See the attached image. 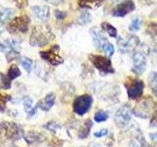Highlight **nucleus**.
Masks as SVG:
<instances>
[{
	"label": "nucleus",
	"mask_w": 157,
	"mask_h": 147,
	"mask_svg": "<svg viewBox=\"0 0 157 147\" xmlns=\"http://www.w3.org/2000/svg\"><path fill=\"white\" fill-rule=\"evenodd\" d=\"M92 97L88 94H83L77 97L73 103V110L78 116L85 115L90 109L92 104Z\"/></svg>",
	"instance_id": "nucleus-2"
},
{
	"label": "nucleus",
	"mask_w": 157,
	"mask_h": 147,
	"mask_svg": "<svg viewBox=\"0 0 157 147\" xmlns=\"http://www.w3.org/2000/svg\"><path fill=\"white\" fill-rule=\"evenodd\" d=\"M103 50H104V52L107 54V56H112L113 54H114L115 49H114V46H113L112 44L108 41L104 45V47H103Z\"/></svg>",
	"instance_id": "nucleus-30"
},
{
	"label": "nucleus",
	"mask_w": 157,
	"mask_h": 147,
	"mask_svg": "<svg viewBox=\"0 0 157 147\" xmlns=\"http://www.w3.org/2000/svg\"><path fill=\"white\" fill-rule=\"evenodd\" d=\"M29 18L27 15H22L14 18L13 20L9 22L8 24V31L11 33H17V32H27L29 29Z\"/></svg>",
	"instance_id": "nucleus-3"
},
{
	"label": "nucleus",
	"mask_w": 157,
	"mask_h": 147,
	"mask_svg": "<svg viewBox=\"0 0 157 147\" xmlns=\"http://www.w3.org/2000/svg\"><path fill=\"white\" fill-rule=\"evenodd\" d=\"M40 137H41V134L36 132V130H31L25 134V139H26V141L29 144H32L33 142L39 141L40 140Z\"/></svg>",
	"instance_id": "nucleus-17"
},
{
	"label": "nucleus",
	"mask_w": 157,
	"mask_h": 147,
	"mask_svg": "<svg viewBox=\"0 0 157 147\" xmlns=\"http://www.w3.org/2000/svg\"><path fill=\"white\" fill-rule=\"evenodd\" d=\"M44 127H46L47 130H49L52 131V132H56L58 129H60V126H59L57 123L51 122V123H48L47 125L44 126Z\"/></svg>",
	"instance_id": "nucleus-32"
},
{
	"label": "nucleus",
	"mask_w": 157,
	"mask_h": 147,
	"mask_svg": "<svg viewBox=\"0 0 157 147\" xmlns=\"http://www.w3.org/2000/svg\"><path fill=\"white\" fill-rule=\"evenodd\" d=\"M130 147H141V145L137 140H132L130 143Z\"/></svg>",
	"instance_id": "nucleus-39"
},
{
	"label": "nucleus",
	"mask_w": 157,
	"mask_h": 147,
	"mask_svg": "<svg viewBox=\"0 0 157 147\" xmlns=\"http://www.w3.org/2000/svg\"><path fill=\"white\" fill-rule=\"evenodd\" d=\"M149 137L152 142H154L155 144H157V131L154 132V134H149Z\"/></svg>",
	"instance_id": "nucleus-38"
},
{
	"label": "nucleus",
	"mask_w": 157,
	"mask_h": 147,
	"mask_svg": "<svg viewBox=\"0 0 157 147\" xmlns=\"http://www.w3.org/2000/svg\"><path fill=\"white\" fill-rule=\"evenodd\" d=\"M66 16H67V15H66V12L60 11V10H56V11H55V17H56L58 20H63Z\"/></svg>",
	"instance_id": "nucleus-37"
},
{
	"label": "nucleus",
	"mask_w": 157,
	"mask_h": 147,
	"mask_svg": "<svg viewBox=\"0 0 157 147\" xmlns=\"http://www.w3.org/2000/svg\"><path fill=\"white\" fill-rule=\"evenodd\" d=\"M13 1L16 3L17 7L19 9H24L28 6L29 4V0H13Z\"/></svg>",
	"instance_id": "nucleus-34"
},
{
	"label": "nucleus",
	"mask_w": 157,
	"mask_h": 147,
	"mask_svg": "<svg viewBox=\"0 0 157 147\" xmlns=\"http://www.w3.org/2000/svg\"><path fill=\"white\" fill-rule=\"evenodd\" d=\"M146 68V59L141 53H136L132 56V70L136 75H140Z\"/></svg>",
	"instance_id": "nucleus-10"
},
{
	"label": "nucleus",
	"mask_w": 157,
	"mask_h": 147,
	"mask_svg": "<svg viewBox=\"0 0 157 147\" xmlns=\"http://www.w3.org/2000/svg\"><path fill=\"white\" fill-rule=\"evenodd\" d=\"M54 38V34L47 26H36L33 28L29 37V44L32 46H45Z\"/></svg>",
	"instance_id": "nucleus-1"
},
{
	"label": "nucleus",
	"mask_w": 157,
	"mask_h": 147,
	"mask_svg": "<svg viewBox=\"0 0 157 147\" xmlns=\"http://www.w3.org/2000/svg\"><path fill=\"white\" fill-rule=\"evenodd\" d=\"M140 26H141V20L140 18H135V19H132V21L129 27V29L131 32L139 31L140 28Z\"/></svg>",
	"instance_id": "nucleus-25"
},
{
	"label": "nucleus",
	"mask_w": 157,
	"mask_h": 147,
	"mask_svg": "<svg viewBox=\"0 0 157 147\" xmlns=\"http://www.w3.org/2000/svg\"><path fill=\"white\" fill-rule=\"evenodd\" d=\"M7 76L9 77L10 80L13 81V80H15V78H17L21 76V71H20V69L18 68L17 65H11L9 68V70H8Z\"/></svg>",
	"instance_id": "nucleus-20"
},
{
	"label": "nucleus",
	"mask_w": 157,
	"mask_h": 147,
	"mask_svg": "<svg viewBox=\"0 0 157 147\" xmlns=\"http://www.w3.org/2000/svg\"><path fill=\"white\" fill-rule=\"evenodd\" d=\"M135 10V4L132 0H126L113 10L112 15L115 17H124L128 13Z\"/></svg>",
	"instance_id": "nucleus-12"
},
{
	"label": "nucleus",
	"mask_w": 157,
	"mask_h": 147,
	"mask_svg": "<svg viewBox=\"0 0 157 147\" xmlns=\"http://www.w3.org/2000/svg\"><path fill=\"white\" fill-rule=\"evenodd\" d=\"M55 48H56V46H54L52 49H50V50L42 51L39 54H40V57L43 59V60L47 61L48 63H50L53 66H58L63 63V58L59 55L56 51H54Z\"/></svg>",
	"instance_id": "nucleus-11"
},
{
	"label": "nucleus",
	"mask_w": 157,
	"mask_h": 147,
	"mask_svg": "<svg viewBox=\"0 0 157 147\" xmlns=\"http://www.w3.org/2000/svg\"><path fill=\"white\" fill-rule=\"evenodd\" d=\"M54 103H55V94L54 93H49L45 97L41 99L37 103L36 107H39L43 111H49L53 107Z\"/></svg>",
	"instance_id": "nucleus-15"
},
{
	"label": "nucleus",
	"mask_w": 157,
	"mask_h": 147,
	"mask_svg": "<svg viewBox=\"0 0 157 147\" xmlns=\"http://www.w3.org/2000/svg\"><path fill=\"white\" fill-rule=\"evenodd\" d=\"M0 131L8 139H18L21 136V129L15 123H2Z\"/></svg>",
	"instance_id": "nucleus-6"
},
{
	"label": "nucleus",
	"mask_w": 157,
	"mask_h": 147,
	"mask_svg": "<svg viewBox=\"0 0 157 147\" xmlns=\"http://www.w3.org/2000/svg\"><path fill=\"white\" fill-rule=\"evenodd\" d=\"M147 32L151 36H157V24H154V23H151L148 28H147Z\"/></svg>",
	"instance_id": "nucleus-33"
},
{
	"label": "nucleus",
	"mask_w": 157,
	"mask_h": 147,
	"mask_svg": "<svg viewBox=\"0 0 157 147\" xmlns=\"http://www.w3.org/2000/svg\"><path fill=\"white\" fill-rule=\"evenodd\" d=\"M11 82L12 81L10 80L9 77L4 74H0V87L3 88V89H8V88L11 87Z\"/></svg>",
	"instance_id": "nucleus-23"
},
{
	"label": "nucleus",
	"mask_w": 157,
	"mask_h": 147,
	"mask_svg": "<svg viewBox=\"0 0 157 147\" xmlns=\"http://www.w3.org/2000/svg\"><path fill=\"white\" fill-rule=\"evenodd\" d=\"M149 82H150V86L152 88V90L155 93V95H157V73L155 72L150 73Z\"/></svg>",
	"instance_id": "nucleus-24"
},
{
	"label": "nucleus",
	"mask_w": 157,
	"mask_h": 147,
	"mask_svg": "<svg viewBox=\"0 0 157 147\" xmlns=\"http://www.w3.org/2000/svg\"><path fill=\"white\" fill-rule=\"evenodd\" d=\"M150 126H157V107L155 108L153 114H152L151 121H150Z\"/></svg>",
	"instance_id": "nucleus-35"
},
{
	"label": "nucleus",
	"mask_w": 157,
	"mask_h": 147,
	"mask_svg": "<svg viewBox=\"0 0 157 147\" xmlns=\"http://www.w3.org/2000/svg\"><path fill=\"white\" fill-rule=\"evenodd\" d=\"M132 119V115H131V111L127 106H123L121 107L119 110L116 112L115 117H114V121L117 126L119 127H125L128 126V124L130 123Z\"/></svg>",
	"instance_id": "nucleus-8"
},
{
	"label": "nucleus",
	"mask_w": 157,
	"mask_h": 147,
	"mask_svg": "<svg viewBox=\"0 0 157 147\" xmlns=\"http://www.w3.org/2000/svg\"><path fill=\"white\" fill-rule=\"evenodd\" d=\"M15 14V11L13 9L10 8H5L2 11H0V23H5L6 21L13 17V15Z\"/></svg>",
	"instance_id": "nucleus-19"
},
{
	"label": "nucleus",
	"mask_w": 157,
	"mask_h": 147,
	"mask_svg": "<svg viewBox=\"0 0 157 147\" xmlns=\"http://www.w3.org/2000/svg\"><path fill=\"white\" fill-rule=\"evenodd\" d=\"M49 7L48 6H38L34 5L32 7V12L33 13V16L37 20L40 21H46L49 17Z\"/></svg>",
	"instance_id": "nucleus-14"
},
{
	"label": "nucleus",
	"mask_w": 157,
	"mask_h": 147,
	"mask_svg": "<svg viewBox=\"0 0 157 147\" xmlns=\"http://www.w3.org/2000/svg\"><path fill=\"white\" fill-rule=\"evenodd\" d=\"M21 64L24 67V69L26 70L28 73H31L32 71V66H33V61L28 57H24L21 59Z\"/></svg>",
	"instance_id": "nucleus-27"
},
{
	"label": "nucleus",
	"mask_w": 157,
	"mask_h": 147,
	"mask_svg": "<svg viewBox=\"0 0 157 147\" xmlns=\"http://www.w3.org/2000/svg\"><path fill=\"white\" fill-rule=\"evenodd\" d=\"M108 119V114L104 111H98L94 115V121L96 123H102Z\"/></svg>",
	"instance_id": "nucleus-28"
},
{
	"label": "nucleus",
	"mask_w": 157,
	"mask_h": 147,
	"mask_svg": "<svg viewBox=\"0 0 157 147\" xmlns=\"http://www.w3.org/2000/svg\"><path fill=\"white\" fill-rule=\"evenodd\" d=\"M88 58H90L91 63L94 65V67L100 72L104 74L114 73V69H113L110 59H108L104 56H101V55H94V54H90V55L88 56Z\"/></svg>",
	"instance_id": "nucleus-4"
},
{
	"label": "nucleus",
	"mask_w": 157,
	"mask_h": 147,
	"mask_svg": "<svg viewBox=\"0 0 157 147\" xmlns=\"http://www.w3.org/2000/svg\"><path fill=\"white\" fill-rule=\"evenodd\" d=\"M49 2H51L52 4H58V3H60L62 0H48Z\"/></svg>",
	"instance_id": "nucleus-41"
},
{
	"label": "nucleus",
	"mask_w": 157,
	"mask_h": 147,
	"mask_svg": "<svg viewBox=\"0 0 157 147\" xmlns=\"http://www.w3.org/2000/svg\"><path fill=\"white\" fill-rule=\"evenodd\" d=\"M23 103H24V107H25V111H26L29 116H33L36 113V108L33 107V99L29 96H25L23 99Z\"/></svg>",
	"instance_id": "nucleus-16"
},
{
	"label": "nucleus",
	"mask_w": 157,
	"mask_h": 147,
	"mask_svg": "<svg viewBox=\"0 0 157 147\" xmlns=\"http://www.w3.org/2000/svg\"><path fill=\"white\" fill-rule=\"evenodd\" d=\"M126 88L128 91V96L130 99H136L141 96L142 91H144V82L140 80H135V78H128L126 82Z\"/></svg>",
	"instance_id": "nucleus-5"
},
{
	"label": "nucleus",
	"mask_w": 157,
	"mask_h": 147,
	"mask_svg": "<svg viewBox=\"0 0 157 147\" xmlns=\"http://www.w3.org/2000/svg\"><path fill=\"white\" fill-rule=\"evenodd\" d=\"M90 19H91L90 14L87 11H83L81 13L80 17H78V23H80L81 24H86L87 23H90Z\"/></svg>",
	"instance_id": "nucleus-26"
},
{
	"label": "nucleus",
	"mask_w": 157,
	"mask_h": 147,
	"mask_svg": "<svg viewBox=\"0 0 157 147\" xmlns=\"http://www.w3.org/2000/svg\"><path fill=\"white\" fill-rule=\"evenodd\" d=\"M90 36H91L94 46L97 49H102L103 50V47H104V45L108 42V40L104 36V34L102 33V32L99 31L98 28H93L90 29Z\"/></svg>",
	"instance_id": "nucleus-13"
},
{
	"label": "nucleus",
	"mask_w": 157,
	"mask_h": 147,
	"mask_svg": "<svg viewBox=\"0 0 157 147\" xmlns=\"http://www.w3.org/2000/svg\"><path fill=\"white\" fill-rule=\"evenodd\" d=\"M107 134H108V130H106V129H102L100 130L94 132V136L95 137H103V136H105Z\"/></svg>",
	"instance_id": "nucleus-36"
},
{
	"label": "nucleus",
	"mask_w": 157,
	"mask_h": 147,
	"mask_svg": "<svg viewBox=\"0 0 157 147\" xmlns=\"http://www.w3.org/2000/svg\"><path fill=\"white\" fill-rule=\"evenodd\" d=\"M103 0H80V7H98Z\"/></svg>",
	"instance_id": "nucleus-21"
},
{
	"label": "nucleus",
	"mask_w": 157,
	"mask_h": 147,
	"mask_svg": "<svg viewBox=\"0 0 157 147\" xmlns=\"http://www.w3.org/2000/svg\"><path fill=\"white\" fill-rule=\"evenodd\" d=\"M88 147H102V146L98 143H95V142H91V143L88 145Z\"/></svg>",
	"instance_id": "nucleus-40"
},
{
	"label": "nucleus",
	"mask_w": 157,
	"mask_h": 147,
	"mask_svg": "<svg viewBox=\"0 0 157 147\" xmlns=\"http://www.w3.org/2000/svg\"><path fill=\"white\" fill-rule=\"evenodd\" d=\"M139 43H140L139 37L136 36H129L126 38L121 37L118 40V47H119V50L122 53L125 54L135 50L136 47L139 45Z\"/></svg>",
	"instance_id": "nucleus-7"
},
{
	"label": "nucleus",
	"mask_w": 157,
	"mask_h": 147,
	"mask_svg": "<svg viewBox=\"0 0 157 147\" xmlns=\"http://www.w3.org/2000/svg\"><path fill=\"white\" fill-rule=\"evenodd\" d=\"M92 126V123L90 120H86L85 122V124L82 125V126L81 127L80 132H78V137L80 138H86L87 137V135L90 134V130Z\"/></svg>",
	"instance_id": "nucleus-18"
},
{
	"label": "nucleus",
	"mask_w": 157,
	"mask_h": 147,
	"mask_svg": "<svg viewBox=\"0 0 157 147\" xmlns=\"http://www.w3.org/2000/svg\"><path fill=\"white\" fill-rule=\"evenodd\" d=\"M36 75L40 77L46 76V72L44 70V67L39 63H36Z\"/></svg>",
	"instance_id": "nucleus-31"
},
{
	"label": "nucleus",
	"mask_w": 157,
	"mask_h": 147,
	"mask_svg": "<svg viewBox=\"0 0 157 147\" xmlns=\"http://www.w3.org/2000/svg\"><path fill=\"white\" fill-rule=\"evenodd\" d=\"M10 99V96L6 95V94H3V93L0 92V110L4 111L5 108H6V103L7 101H9Z\"/></svg>",
	"instance_id": "nucleus-29"
},
{
	"label": "nucleus",
	"mask_w": 157,
	"mask_h": 147,
	"mask_svg": "<svg viewBox=\"0 0 157 147\" xmlns=\"http://www.w3.org/2000/svg\"><path fill=\"white\" fill-rule=\"evenodd\" d=\"M152 109V101L150 99H145L137 103L135 107L134 113L140 118H147L149 117Z\"/></svg>",
	"instance_id": "nucleus-9"
},
{
	"label": "nucleus",
	"mask_w": 157,
	"mask_h": 147,
	"mask_svg": "<svg viewBox=\"0 0 157 147\" xmlns=\"http://www.w3.org/2000/svg\"><path fill=\"white\" fill-rule=\"evenodd\" d=\"M101 27L111 37H117V34H118L117 33V29H116L115 27H113L112 24H110L109 23L104 22V23L101 24Z\"/></svg>",
	"instance_id": "nucleus-22"
}]
</instances>
